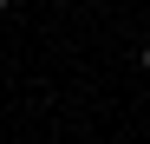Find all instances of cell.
Returning a JSON list of instances; mask_svg holds the SVG:
<instances>
[{
    "mask_svg": "<svg viewBox=\"0 0 150 144\" xmlns=\"http://www.w3.org/2000/svg\"><path fill=\"white\" fill-rule=\"evenodd\" d=\"M144 72H150V46H144Z\"/></svg>",
    "mask_w": 150,
    "mask_h": 144,
    "instance_id": "cell-2",
    "label": "cell"
},
{
    "mask_svg": "<svg viewBox=\"0 0 150 144\" xmlns=\"http://www.w3.org/2000/svg\"><path fill=\"white\" fill-rule=\"evenodd\" d=\"M7 7H13V0H0V20H7Z\"/></svg>",
    "mask_w": 150,
    "mask_h": 144,
    "instance_id": "cell-1",
    "label": "cell"
}]
</instances>
